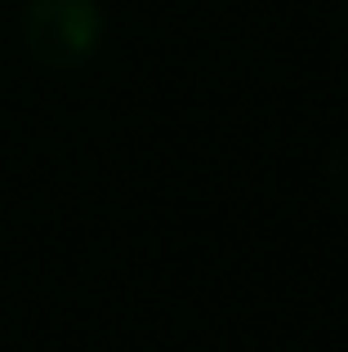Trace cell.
<instances>
[{
  "instance_id": "obj_1",
  "label": "cell",
  "mask_w": 348,
  "mask_h": 352,
  "mask_svg": "<svg viewBox=\"0 0 348 352\" xmlns=\"http://www.w3.org/2000/svg\"><path fill=\"white\" fill-rule=\"evenodd\" d=\"M98 41H103L98 0H27L23 5V45L41 67H80L94 58Z\"/></svg>"
},
{
  "instance_id": "obj_2",
  "label": "cell",
  "mask_w": 348,
  "mask_h": 352,
  "mask_svg": "<svg viewBox=\"0 0 348 352\" xmlns=\"http://www.w3.org/2000/svg\"><path fill=\"white\" fill-rule=\"evenodd\" d=\"M326 179H331L335 197H340L344 210H348V138H340V143L326 152Z\"/></svg>"
}]
</instances>
